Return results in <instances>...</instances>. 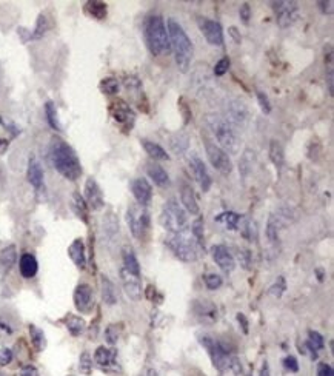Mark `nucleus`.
Masks as SVG:
<instances>
[{"mask_svg": "<svg viewBox=\"0 0 334 376\" xmlns=\"http://www.w3.org/2000/svg\"><path fill=\"white\" fill-rule=\"evenodd\" d=\"M273 9L276 13V20L281 28L291 27L299 17L297 2H273Z\"/></svg>", "mask_w": 334, "mask_h": 376, "instance_id": "9d476101", "label": "nucleus"}, {"mask_svg": "<svg viewBox=\"0 0 334 376\" xmlns=\"http://www.w3.org/2000/svg\"><path fill=\"white\" fill-rule=\"evenodd\" d=\"M8 148V140H2L0 139V153H3Z\"/></svg>", "mask_w": 334, "mask_h": 376, "instance_id": "69168bd1", "label": "nucleus"}, {"mask_svg": "<svg viewBox=\"0 0 334 376\" xmlns=\"http://www.w3.org/2000/svg\"><path fill=\"white\" fill-rule=\"evenodd\" d=\"M317 5H319L320 11L324 14H328V16L333 14V11H334V2L333 0H328V2H317Z\"/></svg>", "mask_w": 334, "mask_h": 376, "instance_id": "4d7b16f0", "label": "nucleus"}, {"mask_svg": "<svg viewBox=\"0 0 334 376\" xmlns=\"http://www.w3.org/2000/svg\"><path fill=\"white\" fill-rule=\"evenodd\" d=\"M227 113H228V122L234 127V125H243L248 120V108L242 101L239 99H234L231 101L227 107Z\"/></svg>", "mask_w": 334, "mask_h": 376, "instance_id": "6ab92c4d", "label": "nucleus"}, {"mask_svg": "<svg viewBox=\"0 0 334 376\" xmlns=\"http://www.w3.org/2000/svg\"><path fill=\"white\" fill-rule=\"evenodd\" d=\"M74 305L80 313H90L94 305V295L88 284H79L74 290Z\"/></svg>", "mask_w": 334, "mask_h": 376, "instance_id": "4468645a", "label": "nucleus"}, {"mask_svg": "<svg viewBox=\"0 0 334 376\" xmlns=\"http://www.w3.org/2000/svg\"><path fill=\"white\" fill-rule=\"evenodd\" d=\"M17 259L16 245H8L3 250H0V274H6Z\"/></svg>", "mask_w": 334, "mask_h": 376, "instance_id": "a878e982", "label": "nucleus"}, {"mask_svg": "<svg viewBox=\"0 0 334 376\" xmlns=\"http://www.w3.org/2000/svg\"><path fill=\"white\" fill-rule=\"evenodd\" d=\"M199 341H200V344L206 349L208 355H209L211 361H213L216 369H219L222 372L227 369H231V364L236 359V356L231 355V351L227 344H224V342H220L211 336H206V335L200 336Z\"/></svg>", "mask_w": 334, "mask_h": 376, "instance_id": "423d86ee", "label": "nucleus"}, {"mask_svg": "<svg viewBox=\"0 0 334 376\" xmlns=\"http://www.w3.org/2000/svg\"><path fill=\"white\" fill-rule=\"evenodd\" d=\"M197 25L209 45H214V47L224 45V29H222L219 22L206 19V17H199Z\"/></svg>", "mask_w": 334, "mask_h": 376, "instance_id": "9b49d317", "label": "nucleus"}, {"mask_svg": "<svg viewBox=\"0 0 334 376\" xmlns=\"http://www.w3.org/2000/svg\"><path fill=\"white\" fill-rule=\"evenodd\" d=\"M94 361H96L97 366H100V367L113 366L114 361H116V351L113 349H108L105 346H100V347H97V350L94 353Z\"/></svg>", "mask_w": 334, "mask_h": 376, "instance_id": "7c9ffc66", "label": "nucleus"}, {"mask_svg": "<svg viewBox=\"0 0 334 376\" xmlns=\"http://www.w3.org/2000/svg\"><path fill=\"white\" fill-rule=\"evenodd\" d=\"M143 36H145V42H147V47L153 56L168 54L171 51L168 31H166L162 16L153 14L145 20Z\"/></svg>", "mask_w": 334, "mask_h": 376, "instance_id": "7ed1b4c3", "label": "nucleus"}, {"mask_svg": "<svg viewBox=\"0 0 334 376\" xmlns=\"http://www.w3.org/2000/svg\"><path fill=\"white\" fill-rule=\"evenodd\" d=\"M142 147L143 150L147 151V154L150 158H153L154 161H170V154L166 153L159 143L155 142H151L148 139H142Z\"/></svg>", "mask_w": 334, "mask_h": 376, "instance_id": "c756f323", "label": "nucleus"}, {"mask_svg": "<svg viewBox=\"0 0 334 376\" xmlns=\"http://www.w3.org/2000/svg\"><path fill=\"white\" fill-rule=\"evenodd\" d=\"M127 222L132 236L142 241L150 228V215H148L147 207H142L139 204H131L127 212Z\"/></svg>", "mask_w": 334, "mask_h": 376, "instance_id": "6e6552de", "label": "nucleus"}, {"mask_svg": "<svg viewBox=\"0 0 334 376\" xmlns=\"http://www.w3.org/2000/svg\"><path fill=\"white\" fill-rule=\"evenodd\" d=\"M317 376H334V372H333L331 366H328V364H325V362H322V364H319Z\"/></svg>", "mask_w": 334, "mask_h": 376, "instance_id": "13d9d810", "label": "nucleus"}, {"mask_svg": "<svg viewBox=\"0 0 334 376\" xmlns=\"http://www.w3.org/2000/svg\"><path fill=\"white\" fill-rule=\"evenodd\" d=\"M270 159L274 163V167L277 171H281L285 162V153H283V147L281 145L279 140L273 139L270 142Z\"/></svg>", "mask_w": 334, "mask_h": 376, "instance_id": "2f4dec72", "label": "nucleus"}, {"mask_svg": "<svg viewBox=\"0 0 334 376\" xmlns=\"http://www.w3.org/2000/svg\"><path fill=\"white\" fill-rule=\"evenodd\" d=\"M334 70H333V65H328V70H327V86H328V93L330 96H333L334 93Z\"/></svg>", "mask_w": 334, "mask_h": 376, "instance_id": "5fc2aeb1", "label": "nucleus"}, {"mask_svg": "<svg viewBox=\"0 0 334 376\" xmlns=\"http://www.w3.org/2000/svg\"><path fill=\"white\" fill-rule=\"evenodd\" d=\"M211 256H213L214 262L219 265V267L224 271H232L236 267V261L232 258V254L230 253V250L225 245H214L211 248Z\"/></svg>", "mask_w": 334, "mask_h": 376, "instance_id": "aec40b11", "label": "nucleus"}, {"mask_svg": "<svg viewBox=\"0 0 334 376\" xmlns=\"http://www.w3.org/2000/svg\"><path fill=\"white\" fill-rule=\"evenodd\" d=\"M120 278H122V284H124L125 293H127V296L129 297V299L140 301L143 290H142V284H140L139 276H134V274H131L127 270L122 269L120 270Z\"/></svg>", "mask_w": 334, "mask_h": 376, "instance_id": "dca6fc26", "label": "nucleus"}, {"mask_svg": "<svg viewBox=\"0 0 334 376\" xmlns=\"http://www.w3.org/2000/svg\"><path fill=\"white\" fill-rule=\"evenodd\" d=\"M51 162L65 179L77 181L82 176V165L76 151L60 137H54L51 142Z\"/></svg>", "mask_w": 334, "mask_h": 376, "instance_id": "f257e3e1", "label": "nucleus"}, {"mask_svg": "<svg viewBox=\"0 0 334 376\" xmlns=\"http://www.w3.org/2000/svg\"><path fill=\"white\" fill-rule=\"evenodd\" d=\"M206 124L213 131V134L216 136L219 147L230 153V154H237L240 150V139L237 136V133L234 130L227 117H222L217 114H208L206 116Z\"/></svg>", "mask_w": 334, "mask_h": 376, "instance_id": "20e7f679", "label": "nucleus"}, {"mask_svg": "<svg viewBox=\"0 0 334 376\" xmlns=\"http://www.w3.org/2000/svg\"><path fill=\"white\" fill-rule=\"evenodd\" d=\"M257 101L260 105V109L265 114H270L271 113V102H270V97L266 96L263 91H257Z\"/></svg>", "mask_w": 334, "mask_h": 376, "instance_id": "8fccbe9b", "label": "nucleus"}, {"mask_svg": "<svg viewBox=\"0 0 334 376\" xmlns=\"http://www.w3.org/2000/svg\"><path fill=\"white\" fill-rule=\"evenodd\" d=\"M147 173H148V176H150V179H153V182H154L155 185H157V187L165 188V187L170 185V176H168V173L165 171V168L162 167V165L154 163V162L148 163Z\"/></svg>", "mask_w": 334, "mask_h": 376, "instance_id": "393cba45", "label": "nucleus"}, {"mask_svg": "<svg viewBox=\"0 0 334 376\" xmlns=\"http://www.w3.org/2000/svg\"><path fill=\"white\" fill-rule=\"evenodd\" d=\"M228 32H230V36L236 40V43H240V34L237 32V28H236V27H231Z\"/></svg>", "mask_w": 334, "mask_h": 376, "instance_id": "e2e57ef3", "label": "nucleus"}, {"mask_svg": "<svg viewBox=\"0 0 334 376\" xmlns=\"http://www.w3.org/2000/svg\"><path fill=\"white\" fill-rule=\"evenodd\" d=\"M73 208L83 222H88V205L80 193H73Z\"/></svg>", "mask_w": 334, "mask_h": 376, "instance_id": "c9c22d12", "label": "nucleus"}, {"mask_svg": "<svg viewBox=\"0 0 334 376\" xmlns=\"http://www.w3.org/2000/svg\"><path fill=\"white\" fill-rule=\"evenodd\" d=\"M307 347L311 351H317L325 347V341L322 338V335H319L317 331H308V341H307Z\"/></svg>", "mask_w": 334, "mask_h": 376, "instance_id": "a19ab883", "label": "nucleus"}, {"mask_svg": "<svg viewBox=\"0 0 334 376\" xmlns=\"http://www.w3.org/2000/svg\"><path fill=\"white\" fill-rule=\"evenodd\" d=\"M242 216L234 213V212H227V213H222L216 217L217 222H224L227 225L228 230H236L239 227V222H240Z\"/></svg>", "mask_w": 334, "mask_h": 376, "instance_id": "58836bf2", "label": "nucleus"}, {"mask_svg": "<svg viewBox=\"0 0 334 376\" xmlns=\"http://www.w3.org/2000/svg\"><path fill=\"white\" fill-rule=\"evenodd\" d=\"M50 28V24H48V19L45 14H40L37 17V22H36V28L34 31L31 32V39H40L45 36V32L48 31Z\"/></svg>", "mask_w": 334, "mask_h": 376, "instance_id": "79ce46f5", "label": "nucleus"}, {"mask_svg": "<svg viewBox=\"0 0 334 376\" xmlns=\"http://www.w3.org/2000/svg\"><path fill=\"white\" fill-rule=\"evenodd\" d=\"M102 299L106 305H114L117 304V299H119L114 284L111 282L106 276H102Z\"/></svg>", "mask_w": 334, "mask_h": 376, "instance_id": "473e14b6", "label": "nucleus"}, {"mask_svg": "<svg viewBox=\"0 0 334 376\" xmlns=\"http://www.w3.org/2000/svg\"><path fill=\"white\" fill-rule=\"evenodd\" d=\"M193 310L200 322L208 324V325L214 324L219 318L217 307L211 301H196L193 305Z\"/></svg>", "mask_w": 334, "mask_h": 376, "instance_id": "2eb2a0df", "label": "nucleus"}, {"mask_svg": "<svg viewBox=\"0 0 334 376\" xmlns=\"http://www.w3.org/2000/svg\"><path fill=\"white\" fill-rule=\"evenodd\" d=\"M66 328H68V331L73 335V336H79V335H82L83 333V330H85V327H86V324H85V321L82 319V318H79V316H74V315H71V316H68L66 318Z\"/></svg>", "mask_w": 334, "mask_h": 376, "instance_id": "e433bc0d", "label": "nucleus"}, {"mask_svg": "<svg viewBox=\"0 0 334 376\" xmlns=\"http://www.w3.org/2000/svg\"><path fill=\"white\" fill-rule=\"evenodd\" d=\"M188 147H190V136L185 131H177L170 137V148L177 156H182Z\"/></svg>", "mask_w": 334, "mask_h": 376, "instance_id": "bb28decb", "label": "nucleus"}, {"mask_svg": "<svg viewBox=\"0 0 334 376\" xmlns=\"http://www.w3.org/2000/svg\"><path fill=\"white\" fill-rule=\"evenodd\" d=\"M179 107L182 108V113H183V117H185V124H188V122H190V119H191V114L186 113V104H185L183 99H180V101H179Z\"/></svg>", "mask_w": 334, "mask_h": 376, "instance_id": "680f3d73", "label": "nucleus"}, {"mask_svg": "<svg viewBox=\"0 0 334 376\" xmlns=\"http://www.w3.org/2000/svg\"><path fill=\"white\" fill-rule=\"evenodd\" d=\"M283 364H285V369L289 370V372H297L299 370V364H297V359L294 356H286Z\"/></svg>", "mask_w": 334, "mask_h": 376, "instance_id": "6e6d98bb", "label": "nucleus"}, {"mask_svg": "<svg viewBox=\"0 0 334 376\" xmlns=\"http://www.w3.org/2000/svg\"><path fill=\"white\" fill-rule=\"evenodd\" d=\"M85 199H86L85 201L86 205L96 210V212L100 208H103V205H105L102 190H100V187L97 185V182L93 178L86 179V182H85Z\"/></svg>", "mask_w": 334, "mask_h": 376, "instance_id": "f3484780", "label": "nucleus"}, {"mask_svg": "<svg viewBox=\"0 0 334 376\" xmlns=\"http://www.w3.org/2000/svg\"><path fill=\"white\" fill-rule=\"evenodd\" d=\"M79 370L83 375H90L93 372V359L90 356V353L83 351L80 355V361H79Z\"/></svg>", "mask_w": 334, "mask_h": 376, "instance_id": "49530a36", "label": "nucleus"}, {"mask_svg": "<svg viewBox=\"0 0 334 376\" xmlns=\"http://www.w3.org/2000/svg\"><path fill=\"white\" fill-rule=\"evenodd\" d=\"M260 376H270V367H268V364H263V367H262V370H260Z\"/></svg>", "mask_w": 334, "mask_h": 376, "instance_id": "0e129e2a", "label": "nucleus"}, {"mask_svg": "<svg viewBox=\"0 0 334 376\" xmlns=\"http://www.w3.org/2000/svg\"><path fill=\"white\" fill-rule=\"evenodd\" d=\"M85 13L96 20H103L108 14V8H106V3L93 0V2L85 3Z\"/></svg>", "mask_w": 334, "mask_h": 376, "instance_id": "72a5a7b5", "label": "nucleus"}, {"mask_svg": "<svg viewBox=\"0 0 334 376\" xmlns=\"http://www.w3.org/2000/svg\"><path fill=\"white\" fill-rule=\"evenodd\" d=\"M111 114H113L114 120L119 124H132L134 122V113L125 102H114L111 107Z\"/></svg>", "mask_w": 334, "mask_h": 376, "instance_id": "4be33fe9", "label": "nucleus"}, {"mask_svg": "<svg viewBox=\"0 0 334 376\" xmlns=\"http://www.w3.org/2000/svg\"><path fill=\"white\" fill-rule=\"evenodd\" d=\"M26 178H28V182L34 187L36 190H40L43 187V168L36 158H29Z\"/></svg>", "mask_w": 334, "mask_h": 376, "instance_id": "412c9836", "label": "nucleus"}, {"mask_svg": "<svg viewBox=\"0 0 334 376\" xmlns=\"http://www.w3.org/2000/svg\"><path fill=\"white\" fill-rule=\"evenodd\" d=\"M0 376H2V375H0Z\"/></svg>", "mask_w": 334, "mask_h": 376, "instance_id": "774afa93", "label": "nucleus"}, {"mask_svg": "<svg viewBox=\"0 0 334 376\" xmlns=\"http://www.w3.org/2000/svg\"><path fill=\"white\" fill-rule=\"evenodd\" d=\"M0 122H2V119H0Z\"/></svg>", "mask_w": 334, "mask_h": 376, "instance_id": "338daca9", "label": "nucleus"}, {"mask_svg": "<svg viewBox=\"0 0 334 376\" xmlns=\"http://www.w3.org/2000/svg\"><path fill=\"white\" fill-rule=\"evenodd\" d=\"M103 230L108 238H114L119 233V222L116 220L114 215H108V217L103 220Z\"/></svg>", "mask_w": 334, "mask_h": 376, "instance_id": "37998d69", "label": "nucleus"}, {"mask_svg": "<svg viewBox=\"0 0 334 376\" xmlns=\"http://www.w3.org/2000/svg\"><path fill=\"white\" fill-rule=\"evenodd\" d=\"M19 269H20V274L24 276L25 279H31L34 278L37 270H39V264L37 259L29 253L22 254L20 262H19Z\"/></svg>", "mask_w": 334, "mask_h": 376, "instance_id": "b1692460", "label": "nucleus"}, {"mask_svg": "<svg viewBox=\"0 0 334 376\" xmlns=\"http://www.w3.org/2000/svg\"><path fill=\"white\" fill-rule=\"evenodd\" d=\"M237 321H239V324H242L243 333H248V319L245 318L243 313H237Z\"/></svg>", "mask_w": 334, "mask_h": 376, "instance_id": "052dcab7", "label": "nucleus"}, {"mask_svg": "<svg viewBox=\"0 0 334 376\" xmlns=\"http://www.w3.org/2000/svg\"><path fill=\"white\" fill-rule=\"evenodd\" d=\"M228 68H230V59H228V57H224V59H220V60L216 63V66H214V74L220 77V76H224V74L228 73Z\"/></svg>", "mask_w": 334, "mask_h": 376, "instance_id": "3c124183", "label": "nucleus"}, {"mask_svg": "<svg viewBox=\"0 0 334 376\" xmlns=\"http://www.w3.org/2000/svg\"><path fill=\"white\" fill-rule=\"evenodd\" d=\"M68 254L71 261L79 267L80 270H83L86 267V256H85V245L82 239H76L73 244L68 248Z\"/></svg>", "mask_w": 334, "mask_h": 376, "instance_id": "cd10ccee", "label": "nucleus"}, {"mask_svg": "<svg viewBox=\"0 0 334 376\" xmlns=\"http://www.w3.org/2000/svg\"><path fill=\"white\" fill-rule=\"evenodd\" d=\"M222 284H224V281H222V278H220L219 274L211 273V274H206V276H205V285L208 287L209 290H217V289H220Z\"/></svg>", "mask_w": 334, "mask_h": 376, "instance_id": "09e8293b", "label": "nucleus"}, {"mask_svg": "<svg viewBox=\"0 0 334 376\" xmlns=\"http://www.w3.org/2000/svg\"><path fill=\"white\" fill-rule=\"evenodd\" d=\"M131 191L132 196L136 197V201L139 205L147 207L151 199H153V187L150 185V182L143 178H137L131 182Z\"/></svg>", "mask_w": 334, "mask_h": 376, "instance_id": "a211bd4d", "label": "nucleus"}, {"mask_svg": "<svg viewBox=\"0 0 334 376\" xmlns=\"http://www.w3.org/2000/svg\"><path fill=\"white\" fill-rule=\"evenodd\" d=\"M291 212L286 208H282L279 210L276 215H271L270 219H268V224H266V238H268L270 242H273V244H276L277 241H279V231L286 225L291 222Z\"/></svg>", "mask_w": 334, "mask_h": 376, "instance_id": "f8f14e48", "label": "nucleus"}, {"mask_svg": "<svg viewBox=\"0 0 334 376\" xmlns=\"http://www.w3.org/2000/svg\"><path fill=\"white\" fill-rule=\"evenodd\" d=\"M180 204L183 205V208L186 210L188 213L199 215V204H197V199L194 196V191H193L191 185L182 184V188H180Z\"/></svg>", "mask_w": 334, "mask_h": 376, "instance_id": "5701e85b", "label": "nucleus"}, {"mask_svg": "<svg viewBox=\"0 0 334 376\" xmlns=\"http://www.w3.org/2000/svg\"><path fill=\"white\" fill-rule=\"evenodd\" d=\"M162 224L171 233H179V231L186 228V212L176 199H170L168 202H165L162 210Z\"/></svg>", "mask_w": 334, "mask_h": 376, "instance_id": "0eeeda50", "label": "nucleus"}, {"mask_svg": "<svg viewBox=\"0 0 334 376\" xmlns=\"http://www.w3.org/2000/svg\"><path fill=\"white\" fill-rule=\"evenodd\" d=\"M190 167H191V171L194 174V179L197 181L200 188H202V191L206 193L211 188L213 181H211V176H209V173L205 167L204 161L200 159L196 153H191V156H190Z\"/></svg>", "mask_w": 334, "mask_h": 376, "instance_id": "ddd939ff", "label": "nucleus"}, {"mask_svg": "<svg viewBox=\"0 0 334 376\" xmlns=\"http://www.w3.org/2000/svg\"><path fill=\"white\" fill-rule=\"evenodd\" d=\"M170 248L176 254V258L185 262H194L199 259L200 251H202V244L194 238L190 228H185L179 233H173V236L168 241Z\"/></svg>", "mask_w": 334, "mask_h": 376, "instance_id": "39448f33", "label": "nucleus"}, {"mask_svg": "<svg viewBox=\"0 0 334 376\" xmlns=\"http://www.w3.org/2000/svg\"><path fill=\"white\" fill-rule=\"evenodd\" d=\"M122 259H124V270L134 276H140V265L131 247H124V250H122Z\"/></svg>", "mask_w": 334, "mask_h": 376, "instance_id": "c85d7f7f", "label": "nucleus"}, {"mask_svg": "<svg viewBox=\"0 0 334 376\" xmlns=\"http://www.w3.org/2000/svg\"><path fill=\"white\" fill-rule=\"evenodd\" d=\"M253 162H254V151L245 150V153L242 154V158H240V162H239V170H240V174L243 176V178H247L248 173L251 171Z\"/></svg>", "mask_w": 334, "mask_h": 376, "instance_id": "ea45409f", "label": "nucleus"}, {"mask_svg": "<svg viewBox=\"0 0 334 376\" xmlns=\"http://www.w3.org/2000/svg\"><path fill=\"white\" fill-rule=\"evenodd\" d=\"M100 90H102L105 94H116V93H119V82L114 79V77H106V79L100 82Z\"/></svg>", "mask_w": 334, "mask_h": 376, "instance_id": "c03bdc74", "label": "nucleus"}, {"mask_svg": "<svg viewBox=\"0 0 334 376\" xmlns=\"http://www.w3.org/2000/svg\"><path fill=\"white\" fill-rule=\"evenodd\" d=\"M120 338V325H116V324H111L106 327L105 330V339L109 346H114L116 342L119 341Z\"/></svg>", "mask_w": 334, "mask_h": 376, "instance_id": "a18cd8bd", "label": "nucleus"}, {"mask_svg": "<svg viewBox=\"0 0 334 376\" xmlns=\"http://www.w3.org/2000/svg\"><path fill=\"white\" fill-rule=\"evenodd\" d=\"M29 336H31V342L34 349L37 351H43L47 347V336L43 333V330L36 327V325H29Z\"/></svg>", "mask_w": 334, "mask_h": 376, "instance_id": "f704fd0d", "label": "nucleus"}, {"mask_svg": "<svg viewBox=\"0 0 334 376\" xmlns=\"http://www.w3.org/2000/svg\"><path fill=\"white\" fill-rule=\"evenodd\" d=\"M168 37L170 45L174 53V59L177 68L182 73H186L191 66V60L194 56V47L191 39L188 37L182 25L174 19H168Z\"/></svg>", "mask_w": 334, "mask_h": 376, "instance_id": "f03ea898", "label": "nucleus"}, {"mask_svg": "<svg viewBox=\"0 0 334 376\" xmlns=\"http://www.w3.org/2000/svg\"><path fill=\"white\" fill-rule=\"evenodd\" d=\"M11 361H13V351H11L9 349H6V347L0 349V366L5 367Z\"/></svg>", "mask_w": 334, "mask_h": 376, "instance_id": "603ef678", "label": "nucleus"}, {"mask_svg": "<svg viewBox=\"0 0 334 376\" xmlns=\"http://www.w3.org/2000/svg\"><path fill=\"white\" fill-rule=\"evenodd\" d=\"M239 16H240L243 24L248 25L250 24V19H251V6L248 3H242V6L239 9Z\"/></svg>", "mask_w": 334, "mask_h": 376, "instance_id": "864d4df0", "label": "nucleus"}, {"mask_svg": "<svg viewBox=\"0 0 334 376\" xmlns=\"http://www.w3.org/2000/svg\"><path fill=\"white\" fill-rule=\"evenodd\" d=\"M190 230H191V233L194 235V238L204 245V219L202 217L196 219Z\"/></svg>", "mask_w": 334, "mask_h": 376, "instance_id": "de8ad7c7", "label": "nucleus"}, {"mask_svg": "<svg viewBox=\"0 0 334 376\" xmlns=\"http://www.w3.org/2000/svg\"><path fill=\"white\" fill-rule=\"evenodd\" d=\"M20 376H39V370L32 366H25L20 370Z\"/></svg>", "mask_w": 334, "mask_h": 376, "instance_id": "bf43d9fd", "label": "nucleus"}, {"mask_svg": "<svg viewBox=\"0 0 334 376\" xmlns=\"http://www.w3.org/2000/svg\"><path fill=\"white\" fill-rule=\"evenodd\" d=\"M205 150H206L208 161L214 167V170H217L224 176H230L232 171V162H231V158L228 156V153L222 150L217 143L211 142L208 139H205Z\"/></svg>", "mask_w": 334, "mask_h": 376, "instance_id": "1a4fd4ad", "label": "nucleus"}, {"mask_svg": "<svg viewBox=\"0 0 334 376\" xmlns=\"http://www.w3.org/2000/svg\"><path fill=\"white\" fill-rule=\"evenodd\" d=\"M45 113H47V120L51 128H54L55 131H60L62 125H60V120H59V114H57V108H55L54 102L48 101L45 105Z\"/></svg>", "mask_w": 334, "mask_h": 376, "instance_id": "4c0bfd02", "label": "nucleus"}]
</instances>
